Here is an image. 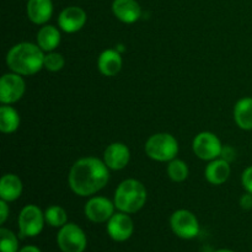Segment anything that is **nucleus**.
<instances>
[{
	"mask_svg": "<svg viewBox=\"0 0 252 252\" xmlns=\"http://www.w3.org/2000/svg\"><path fill=\"white\" fill-rule=\"evenodd\" d=\"M110 169L98 158L88 157L76 160L69 171L68 182L71 191L80 197L97 193L108 184Z\"/></svg>",
	"mask_w": 252,
	"mask_h": 252,
	"instance_id": "obj_1",
	"label": "nucleus"
},
{
	"mask_svg": "<svg viewBox=\"0 0 252 252\" xmlns=\"http://www.w3.org/2000/svg\"><path fill=\"white\" fill-rule=\"evenodd\" d=\"M44 52L37 43L20 42L10 48L6 54V65L12 73L31 76L43 68Z\"/></svg>",
	"mask_w": 252,
	"mask_h": 252,
	"instance_id": "obj_2",
	"label": "nucleus"
},
{
	"mask_svg": "<svg viewBox=\"0 0 252 252\" xmlns=\"http://www.w3.org/2000/svg\"><path fill=\"white\" fill-rule=\"evenodd\" d=\"M148 192L144 185L135 179H127L121 182L115 192L116 209L127 214H134L144 207Z\"/></svg>",
	"mask_w": 252,
	"mask_h": 252,
	"instance_id": "obj_3",
	"label": "nucleus"
},
{
	"mask_svg": "<svg viewBox=\"0 0 252 252\" xmlns=\"http://www.w3.org/2000/svg\"><path fill=\"white\" fill-rule=\"evenodd\" d=\"M145 154L159 162H169L179 153V143L170 133H155L145 143Z\"/></svg>",
	"mask_w": 252,
	"mask_h": 252,
	"instance_id": "obj_4",
	"label": "nucleus"
},
{
	"mask_svg": "<svg viewBox=\"0 0 252 252\" xmlns=\"http://www.w3.org/2000/svg\"><path fill=\"white\" fill-rule=\"evenodd\" d=\"M44 223H46V219L41 208L36 204H27L21 209L19 219H17L20 236L33 238V236L39 235L43 230Z\"/></svg>",
	"mask_w": 252,
	"mask_h": 252,
	"instance_id": "obj_5",
	"label": "nucleus"
},
{
	"mask_svg": "<svg viewBox=\"0 0 252 252\" xmlns=\"http://www.w3.org/2000/svg\"><path fill=\"white\" fill-rule=\"evenodd\" d=\"M57 244L62 252H84L88 239L80 226L75 223H66L57 234Z\"/></svg>",
	"mask_w": 252,
	"mask_h": 252,
	"instance_id": "obj_6",
	"label": "nucleus"
},
{
	"mask_svg": "<svg viewBox=\"0 0 252 252\" xmlns=\"http://www.w3.org/2000/svg\"><path fill=\"white\" fill-rule=\"evenodd\" d=\"M170 226L172 233L184 240H191L199 234L198 219L187 209H179L174 212L170 218Z\"/></svg>",
	"mask_w": 252,
	"mask_h": 252,
	"instance_id": "obj_7",
	"label": "nucleus"
},
{
	"mask_svg": "<svg viewBox=\"0 0 252 252\" xmlns=\"http://www.w3.org/2000/svg\"><path fill=\"white\" fill-rule=\"evenodd\" d=\"M194 155L201 160L212 161L220 158L223 145L220 139L212 132H201L194 137L192 142Z\"/></svg>",
	"mask_w": 252,
	"mask_h": 252,
	"instance_id": "obj_8",
	"label": "nucleus"
},
{
	"mask_svg": "<svg viewBox=\"0 0 252 252\" xmlns=\"http://www.w3.org/2000/svg\"><path fill=\"white\" fill-rule=\"evenodd\" d=\"M26 91L22 75L16 73H6L0 79V102L2 105H12L21 100Z\"/></svg>",
	"mask_w": 252,
	"mask_h": 252,
	"instance_id": "obj_9",
	"label": "nucleus"
},
{
	"mask_svg": "<svg viewBox=\"0 0 252 252\" xmlns=\"http://www.w3.org/2000/svg\"><path fill=\"white\" fill-rule=\"evenodd\" d=\"M115 202L106 198V197L95 196L91 197L86 202L85 207H84V213L90 221L101 224L107 223L110 220L111 217L115 214Z\"/></svg>",
	"mask_w": 252,
	"mask_h": 252,
	"instance_id": "obj_10",
	"label": "nucleus"
},
{
	"mask_svg": "<svg viewBox=\"0 0 252 252\" xmlns=\"http://www.w3.org/2000/svg\"><path fill=\"white\" fill-rule=\"evenodd\" d=\"M133 231H134V224L129 214L127 213L118 212L113 214L107 221V234L113 241L125 243L133 235Z\"/></svg>",
	"mask_w": 252,
	"mask_h": 252,
	"instance_id": "obj_11",
	"label": "nucleus"
},
{
	"mask_svg": "<svg viewBox=\"0 0 252 252\" xmlns=\"http://www.w3.org/2000/svg\"><path fill=\"white\" fill-rule=\"evenodd\" d=\"M85 10L80 6H68L61 11L58 16L59 29L65 33H75L80 31L86 24Z\"/></svg>",
	"mask_w": 252,
	"mask_h": 252,
	"instance_id": "obj_12",
	"label": "nucleus"
},
{
	"mask_svg": "<svg viewBox=\"0 0 252 252\" xmlns=\"http://www.w3.org/2000/svg\"><path fill=\"white\" fill-rule=\"evenodd\" d=\"M130 160V152L123 143L116 142L108 145L103 152V162L113 171L125 169Z\"/></svg>",
	"mask_w": 252,
	"mask_h": 252,
	"instance_id": "obj_13",
	"label": "nucleus"
},
{
	"mask_svg": "<svg viewBox=\"0 0 252 252\" xmlns=\"http://www.w3.org/2000/svg\"><path fill=\"white\" fill-rule=\"evenodd\" d=\"M112 12L123 24H134L142 16L140 5L135 0H113Z\"/></svg>",
	"mask_w": 252,
	"mask_h": 252,
	"instance_id": "obj_14",
	"label": "nucleus"
},
{
	"mask_svg": "<svg viewBox=\"0 0 252 252\" xmlns=\"http://www.w3.org/2000/svg\"><path fill=\"white\" fill-rule=\"evenodd\" d=\"M26 12L32 24L46 25L53 15V2L52 0H29Z\"/></svg>",
	"mask_w": 252,
	"mask_h": 252,
	"instance_id": "obj_15",
	"label": "nucleus"
},
{
	"mask_svg": "<svg viewBox=\"0 0 252 252\" xmlns=\"http://www.w3.org/2000/svg\"><path fill=\"white\" fill-rule=\"evenodd\" d=\"M230 172V162L221 159V158H218V159L209 161V164L206 166V170H204V176L209 184L219 186V185H223L228 181Z\"/></svg>",
	"mask_w": 252,
	"mask_h": 252,
	"instance_id": "obj_16",
	"label": "nucleus"
},
{
	"mask_svg": "<svg viewBox=\"0 0 252 252\" xmlns=\"http://www.w3.org/2000/svg\"><path fill=\"white\" fill-rule=\"evenodd\" d=\"M123 65L121 53L116 49H106L98 56L97 68L105 76H115L121 71Z\"/></svg>",
	"mask_w": 252,
	"mask_h": 252,
	"instance_id": "obj_17",
	"label": "nucleus"
},
{
	"mask_svg": "<svg viewBox=\"0 0 252 252\" xmlns=\"http://www.w3.org/2000/svg\"><path fill=\"white\" fill-rule=\"evenodd\" d=\"M24 185L21 179L15 174H5L0 180V199L14 202L22 194Z\"/></svg>",
	"mask_w": 252,
	"mask_h": 252,
	"instance_id": "obj_18",
	"label": "nucleus"
},
{
	"mask_svg": "<svg viewBox=\"0 0 252 252\" xmlns=\"http://www.w3.org/2000/svg\"><path fill=\"white\" fill-rule=\"evenodd\" d=\"M62 39V34L59 29L52 25H43L37 32L36 43L43 52H53L59 46Z\"/></svg>",
	"mask_w": 252,
	"mask_h": 252,
	"instance_id": "obj_19",
	"label": "nucleus"
},
{
	"mask_svg": "<svg viewBox=\"0 0 252 252\" xmlns=\"http://www.w3.org/2000/svg\"><path fill=\"white\" fill-rule=\"evenodd\" d=\"M234 121L244 130L252 129V97L240 98L234 106Z\"/></svg>",
	"mask_w": 252,
	"mask_h": 252,
	"instance_id": "obj_20",
	"label": "nucleus"
},
{
	"mask_svg": "<svg viewBox=\"0 0 252 252\" xmlns=\"http://www.w3.org/2000/svg\"><path fill=\"white\" fill-rule=\"evenodd\" d=\"M20 115L12 106L2 105L0 107V130L5 134L16 132L20 127Z\"/></svg>",
	"mask_w": 252,
	"mask_h": 252,
	"instance_id": "obj_21",
	"label": "nucleus"
},
{
	"mask_svg": "<svg viewBox=\"0 0 252 252\" xmlns=\"http://www.w3.org/2000/svg\"><path fill=\"white\" fill-rule=\"evenodd\" d=\"M167 176L170 177V180L174 182H184L185 180H187L189 174V166H187L186 162L181 159H172L171 161H169L167 164Z\"/></svg>",
	"mask_w": 252,
	"mask_h": 252,
	"instance_id": "obj_22",
	"label": "nucleus"
},
{
	"mask_svg": "<svg viewBox=\"0 0 252 252\" xmlns=\"http://www.w3.org/2000/svg\"><path fill=\"white\" fill-rule=\"evenodd\" d=\"M44 219H46V223L48 225L61 229L62 226L68 223V214L63 207L51 206L44 212Z\"/></svg>",
	"mask_w": 252,
	"mask_h": 252,
	"instance_id": "obj_23",
	"label": "nucleus"
},
{
	"mask_svg": "<svg viewBox=\"0 0 252 252\" xmlns=\"http://www.w3.org/2000/svg\"><path fill=\"white\" fill-rule=\"evenodd\" d=\"M0 251L19 252V240L11 230L6 228L0 229Z\"/></svg>",
	"mask_w": 252,
	"mask_h": 252,
	"instance_id": "obj_24",
	"label": "nucleus"
},
{
	"mask_svg": "<svg viewBox=\"0 0 252 252\" xmlns=\"http://www.w3.org/2000/svg\"><path fill=\"white\" fill-rule=\"evenodd\" d=\"M64 65H65V59L61 53H57V52L53 51L44 54L43 68L47 69L48 71L56 73V71L62 70Z\"/></svg>",
	"mask_w": 252,
	"mask_h": 252,
	"instance_id": "obj_25",
	"label": "nucleus"
},
{
	"mask_svg": "<svg viewBox=\"0 0 252 252\" xmlns=\"http://www.w3.org/2000/svg\"><path fill=\"white\" fill-rule=\"evenodd\" d=\"M241 184L246 192L252 193V166L246 167L241 175Z\"/></svg>",
	"mask_w": 252,
	"mask_h": 252,
	"instance_id": "obj_26",
	"label": "nucleus"
},
{
	"mask_svg": "<svg viewBox=\"0 0 252 252\" xmlns=\"http://www.w3.org/2000/svg\"><path fill=\"white\" fill-rule=\"evenodd\" d=\"M239 203H240V207L244 211H250V209H252V193H249V192L244 193L240 197Z\"/></svg>",
	"mask_w": 252,
	"mask_h": 252,
	"instance_id": "obj_27",
	"label": "nucleus"
},
{
	"mask_svg": "<svg viewBox=\"0 0 252 252\" xmlns=\"http://www.w3.org/2000/svg\"><path fill=\"white\" fill-rule=\"evenodd\" d=\"M7 203H9V202L0 199V224H1V225L6 221L7 217H9V213H10L9 204Z\"/></svg>",
	"mask_w": 252,
	"mask_h": 252,
	"instance_id": "obj_28",
	"label": "nucleus"
},
{
	"mask_svg": "<svg viewBox=\"0 0 252 252\" xmlns=\"http://www.w3.org/2000/svg\"><path fill=\"white\" fill-rule=\"evenodd\" d=\"M235 157H236V152L234 148L231 147H223V150H221V154H220V158L221 159L226 160L228 162H231L235 160Z\"/></svg>",
	"mask_w": 252,
	"mask_h": 252,
	"instance_id": "obj_29",
	"label": "nucleus"
},
{
	"mask_svg": "<svg viewBox=\"0 0 252 252\" xmlns=\"http://www.w3.org/2000/svg\"><path fill=\"white\" fill-rule=\"evenodd\" d=\"M19 252H42L41 250H39L37 246L34 245H27V246H24L22 249H20Z\"/></svg>",
	"mask_w": 252,
	"mask_h": 252,
	"instance_id": "obj_30",
	"label": "nucleus"
},
{
	"mask_svg": "<svg viewBox=\"0 0 252 252\" xmlns=\"http://www.w3.org/2000/svg\"><path fill=\"white\" fill-rule=\"evenodd\" d=\"M216 252H235V251H231V250H228V249H221V250H218Z\"/></svg>",
	"mask_w": 252,
	"mask_h": 252,
	"instance_id": "obj_31",
	"label": "nucleus"
}]
</instances>
